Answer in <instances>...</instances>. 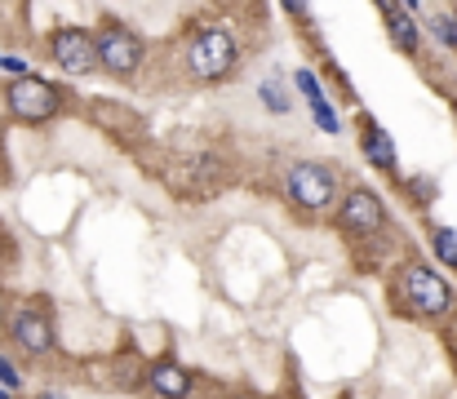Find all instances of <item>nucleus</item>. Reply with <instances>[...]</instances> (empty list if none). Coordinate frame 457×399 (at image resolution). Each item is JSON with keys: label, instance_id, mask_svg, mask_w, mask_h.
<instances>
[{"label": "nucleus", "instance_id": "nucleus-1", "mask_svg": "<svg viewBox=\"0 0 457 399\" xmlns=\"http://www.w3.org/2000/svg\"><path fill=\"white\" fill-rule=\"evenodd\" d=\"M236 58H240V49H236V36L227 27H204L187 45V71L195 80H222L236 67Z\"/></svg>", "mask_w": 457, "mask_h": 399}, {"label": "nucleus", "instance_id": "nucleus-2", "mask_svg": "<svg viewBox=\"0 0 457 399\" xmlns=\"http://www.w3.org/2000/svg\"><path fill=\"white\" fill-rule=\"evenodd\" d=\"M143 58H147V45L125 22H103L98 27V62H103L107 76L125 80V76H134L143 67Z\"/></svg>", "mask_w": 457, "mask_h": 399}, {"label": "nucleus", "instance_id": "nucleus-3", "mask_svg": "<svg viewBox=\"0 0 457 399\" xmlns=\"http://www.w3.org/2000/svg\"><path fill=\"white\" fill-rule=\"evenodd\" d=\"M4 103H9V116L18 125H45L58 116V89L49 80H36V76H18L4 89Z\"/></svg>", "mask_w": 457, "mask_h": 399}, {"label": "nucleus", "instance_id": "nucleus-4", "mask_svg": "<svg viewBox=\"0 0 457 399\" xmlns=\"http://www.w3.org/2000/svg\"><path fill=\"white\" fill-rule=\"evenodd\" d=\"M400 293L409 302V311L418 315H445L453 306V288L422 262H409L404 266V279H400Z\"/></svg>", "mask_w": 457, "mask_h": 399}, {"label": "nucleus", "instance_id": "nucleus-5", "mask_svg": "<svg viewBox=\"0 0 457 399\" xmlns=\"http://www.w3.org/2000/svg\"><path fill=\"white\" fill-rule=\"evenodd\" d=\"M289 200L298 209H311V213L328 209L337 200V173L328 164H320V160L294 164V173H289Z\"/></svg>", "mask_w": 457, "mask_h": 399}, {"label": "nucleus", "instance_id": "nucleus-6", "mask_svg": "<svg viewBox=\"0 0 457 399\" xmlns=\"http://www.w3.org/2000/svg\"><path fill=\"white\" fill-rule=\"evenodd\" d=\"M49 58L67 71V76H89L98 62V36H89L85 27H58L49 40Z\"/></svg>", "mask_w": 457, "mask_h": 399}, {"label": "nucleus", "instance_id": "nucleus-7", "mask_svg": "<svg viewBox=\"0 0 457 399\" xmlns=\"http://www.w3.org/2000/svg\"><path fill=\"white\" fill-rule=\"evenodd\" d=\"M337 222H342V231H351V236H373V231H382V222H386V209H382L378 191H369V187H355V191H346V195H342Z\"/></svg>", "mask_w": 457, "mask_h": 399}, {"label": "nucleus", "instance_id": "nucleus-8", "mask_svg": "<svg viewBox=\"0 0 457 399\" xmlns=\"http://www.w3.org/2000/svg\"><path fill=\"white\" fill-rule=\"evenodd\" d=\"M9 333H13V342H18L27 355H45V351H54V324H49V315H45L40 306H22V311L13 315Z\"/></svg>", "mask_w": 457, "mask_h": 399}, {"label": "nucleus", "instance_id": "nucleus-9", "mask_svg": "<svg viewBox=\"0 0 457 399\" xmlns=\"http://www.w3.org/2000/svg\"><path fill=\"white\" fill-rule=\"evenodd\" d=\"M360 142H364V155L378 164V169H391L395 164V142L386 137V133L378 129L373 121H364V129H360Z\"/></svg>", "mask_w": 457, "mask_h": 399}, {"label": "nucleus", "instance_id": "nucleus-10", "mask_svg": "<svg viewBox=\"0 0 457 399\" xmlns=\"http://www.w3.org/2000/svg\"><path fill=\"white\" fill-rule=\"evenodd\" d=\"M152 387L160 395H187V391H191V373H182L178 364H155Z\"/></svg>", "mask_w": 457, "mask_h": 399}, {"label": "nucleus", "instance_id": "nucleus-11", "mask_svg": "<svg viewBox=\"0 0 457 399\" xmlns=\"http://www.w3.org/2000/svg\"><path fill=\"white\" fill-rule=\"evenodd\" d=\"M386 27H391V36H395V45H400L404 54H418V27H413V18H409L404 9H391Z\"/></svg>", "mask_w": 457, "mask_h": 399}, {"label": "nucleus", "instance_id": "nucleus-12", "mask_svg": "<svg viewBox=\"0 0 457 399\" xmlns=\"http://www.w3.org/2000/svg\"><path fill=\"white\" fill-rule=\"evenodd\" d=\"M431 245H436L440 262L457 266V231H449V227H436V231H431Z\"/></svg>", "mask_w": 457, "mask_h": 399}, {"label": "nucleus", "instance_id": "nucleus-13", "mask_svg": "<svg viewBox=\"0 0 457 399\" xmlns=\"http://www.w3.org/2000/svg\"><path fill=\"white\" fill-rule=\"evenodd\" d=\"M311 103H315V121H320V129H324V133L337 129V116H333V112L324 107V98H311Z\"/></svg>", "mask_w": 457, "mask_h": 399}, {"label": "nucleus", "instance_id": "nucleus-14", "mask_svg": "<svg viewBox=\"0 0 457 399\" xmlns=\"http://www.w3.org/2000/svg\"><path fill=\"white\" fill-rule=\"evenodd\" d=\"M262 98H267V107H276V112H285L289 103H285V94H280V85H267L262 89Z\"/></svg>", "mask_w": 457, "mask_h": 399}, {"label": "nucleus", "instance_id": "nucleus-15", "mask_svg": "<svg viewBox=\"0 0 457 399\" xmlns=\"http://www.w3.org/2000/svg\"><path fill=\"white\" fill-rule=\"evenodd\" d=\"M0 387H9V391H18V373H13V364L0 355Z\"/></svg>", "mask_w": 457, "mask_h": 399}, {"label": "nucleus", "instance_id": "nucleus-16", "mask_svg": "<svg viewBox=\"0 0 457 399\" xmlns=\"http://www.w3.org/2000/svg\"><path fill=\"white\" fill-rule=\"evenodd\" d=\"M298 85H303L306 98H320V85H315V76H311V71H298Z\"/></svg>", "mask_w": 457, "mask_h": 399}, {"label": "nucleus", "instance_id": "nucleus-17", "mask_svg": "<svg viewBox=\"0 0 457 399\" xmlns=\"http://www.w3.org/2000/svg\"><path fill=\"white\" fill-rule=\"evenodd\" d=\"M285 4H289V9L298 13V18H303V13H306V0H285Z\"/></svg>", "mask_w": 457, "mask_h": 399}, {"label": "nucleus", "instance_id": "nucleus-18", "mask_svg": "<svg viewBox=\"0 0 457 399\" xmlns=\"http://www.w3.org/2000/svg\"><path fill=\"white\" fill-rule=\"evenodd\" d=\"M449 22H453V45H457V13H453V18H449Z\"/></svg>", "mask_w": 457, "mask_h": 399}, {"label": "nucleus", "instance_id": "nucleus-19", "mask_svg": "<svg viewBox=\"0 0 457 399\" xmlns=\"http://www.w3.org/2000/svg\"><path fill=\"white\" fill-rule=\"evenodd\" d=\"M0 320H4V297H0Z\"/></svg>", "mask_w": 457, "mask_h": 399}]
</instances>
